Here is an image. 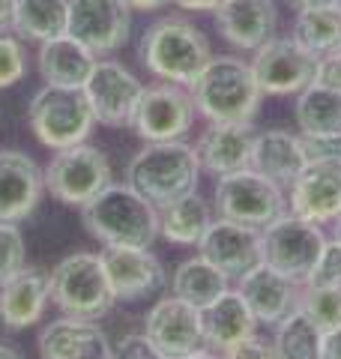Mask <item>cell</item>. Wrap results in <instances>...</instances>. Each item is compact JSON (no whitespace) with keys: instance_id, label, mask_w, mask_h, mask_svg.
<instances>
[{"instance_id":"1","label":"cell","mask_w":341,"mask_h":359,"mask_svg":"<svg viewBox=\"0 0 341 359\" xmlns=\"http://www.w3.org/2000/svg\"><path fill=\"white\" fill-rule=\"evenodd\" d=\"M213 48L203 30L183 15H165L141 33L138 60L159 81L192 87L210 63Z\"/></svg>"},{"instance_id":"2","label":"cell","mask_w":341,"mask_h":359,"mask_svg":"<svg viewBox=\"0 0 341 359\" xmlns=\"http://www.w3.org/2000/svg\"><path fill=\"white\" fill-rule=\"evenodd\" d=\"M189 90L195 111L207 123H252L264 99L252 63L234 54H213Z\"/></svg>"},{"instance_id":"3","label":"cell","mask_w":341,"mask_h":359,"mask_svg":"<svg viewBox=\"0 0 341 359\" xmlns=\"http://www.w3.org/2000/svg\"><path fill=\"white\" fill-rule=\"evenodd\" d=\"M81 224L102 245L150 249L159 240V210L129 183H111L81 207Z\"/></svg>"},{"instance_id":"4","label":"cell","mask_w":341,"mask_h":359,"mask_svg":"<svg viewBox=\"0 0 341 359\" xmlns=\"http://www.w3.org/2000/svg\"><path fill=\"white\" fill-rule=\"evenodd\" d=\"M201 162L186 141H150L126 165V183L156 210L198 192Z\"/></svg>"},{"instance_id":"5","label":"cell","mask_w":341,"mask_h":359,"mask_svg":"<svg viewBox=\"0 0 341 359\" xmlns=\"http://www.w3.org/2000/svg\"><path fill=\"white\" fill-rule=\"evenodd\" d=\"M27 123L42 147L57 153V150L75 147V144H84L96 126V117L87 102L84 87L45 84L30 99Z\"/></svg>"},{"instance_id":"6","label":"cell","mask_w":341,"mask_h":359,"mask_svg":"<svg viewBox=\"0 0 341 359\" xmlns=\"http://www.w3.org/2000/svg\"><path fill=\"white\" fill-rule=\"evenodd\" d=\"M51 302L69 318L99 320L114 309V297L102 255L96 252H75L66 255L48 273Z\"/></svg>"},{"instance_id":"7","label":"cell","mask_w":341,"mask_h":359,"mask_svg":"<svg viewBox=\"0 0 341 359\" xmlns=\"http://www.w3.org/2000/svg\"><path fill=\"white\" fill-rule=\"evenodd\" d=\"M260 245H264V264L302 287L321 261L326 237L321 224L284 212L260 231Z\"/></svg>"},{"instance_id":"8","label":"cell","mask_w":341,"mask_h":359,"mask_svg":"<svg viewBox=\"0 0 341 359\" xmlns=\"http://www.w3.org/2000/svg\"><path fill=\"white\" fill-rule=\"evenodd\" d=\"M215 210L222 219L248 224V228L264 231L269 222L288 212V195L279 183L258 174L255 168L225 174L215 180Z\"/></svg>"},{"instance_id":"9","label":"cell","mask_w":341,"mask_h":359,"mask_svg":"<svg viewBox=\"0 0 341 359\" xmlns=\"http://www.w3.org/2000/svg\"><path fill=\"white\" fill-rule=\"evenodd\" d=\"M42 174H45V189L51 192V198L78 210L87 201H93L105 186L114 183L108 156L87 141L66 150H57Z\"/></svg>"},{"instance_id":"10","label":"cell","mask_w":341,"mask_h":359,"mask_svg":"<svg viewBox=\"0 0 341 359\" xmlns=\"http://www.w3.org/2000/svg\"><path fill=\"white\" fill-rule=\"evenodd\" d=\"M252 72L264 96H297L317 78V63L293 36H272L252 51Z\"/></svg>"},{"instance_id":"11","label":"cell","mask_w":341,"mask_h":359,"mask_svg":"<svg viewBox=\"0 0 341 359\" xmlns=\"http://www.w3.org/2000/svg\"><path fill=\"white\" fill-rule=\"evenodd\" d=\"M195 123V99L189 87L159 81L144 87L141 102L135 108L132 132L144 144L150 141H183Z\"/></svg>"},{"instance_id":"12","label":"cell","mask_w":341,"mask_h":359,"mask_svg":"<svg viewBox=\"0 0 341 359\" xmlns=\"http://www.w3.org/2000/svg\"><path fill=\"white\" fill-rule=\"evenodd\" d=\"M87 102L93 108V117L102 126L111 129H129L135 108L141 102L144 84L138 75H132L126 66L117 60H96L84 84Z\"/></svg>"},{"instance_id":"13","label":"cell","mask_w":341,"mask_h":359,"mask_svg":"<svg viewBox=\"0 0 341 359\" xmlns=\"http://www.w3.org/2000/svg\"><path fill=\"white\" fill-rule=\"evenodd\" d=\"M66 33L84 42L96 57H105L129 42L132 6L126 0H69Z\"/></svg>"},{"instance_id":"14","label":"cell","mask_w":341,"mask_h":359,"mask_svg":"<svg viewBox=\"0 0 341 359\" xmlns=\"http://www.w3.org/2000/svg\"><path fill=\"white\" fill-rule=\"evenodd\" d=\"M144 335L150 339L168 359H180L203 347V320L201 309L180 297L156 299L144 318Z\"/></svg>"},{"instance_id":"15","label":"cell","mask_w":341,"mask_h":359,"mask_svg":"<svg viewBox=\"0 0 341 359\" xmlns=\"http://www.w3.org/2000/svg\"><path fill=\"white\" fill-rule=\"evenodd\" d=\"M201 257L225 273L227 278H240L252 266L264 261V245H260V231L231 219H213L207 233L195 245Z\"/></svg>"},{"instance_id":"16","label":"cell","mask_w":341,"mask_h":359,"mask_svg":"<svg viewBox=\"0 0 341 359\" xmlns=\"http://www.w3.org/2000/svg\"><path fill=\"white\" fill-rule=\"evenodd\" d=\"M102 264H105L108 282L117 302H138L156 297L168 285V273L159 264V257L150 249H135V245H105Z\"/></svg>"},{"instance_id":"17","label":"cell","mask_w":341,"mask_h":359,"mask_svg":"<svg viewBox=\"0 0 341 359\" xmlns=\"http://www.w3.org/2000/svg\"><path fill=\"white\" fill-rule=\"evenodd\" d=\"M288 212L314 224H333L341 216V162L305 165L288 189Z\"/></svg>"},{"instance_id":"18","label":"cell","mask_w":341,"mask_h":359,"mask_svg":"<svg viewBox=\"0 0 341 359\" xmlns=\"http://www.w3.org/2000/svg\"><path fill=\"white\" fill-rule=\"evenodd\" d=\"M213 18L219 36L236 51H258L279 30L276 0H225Z\"/></svg>"},{"instance_id":"19","label":"cell","mask_w":341,"mask_h":359,"mask_svg":"<svg viewBox=\"0 0 341 359\" xmlns=\"http://www.w3.org/2000/svg\"><path fill=\"white\" fill-rule=\"evenodd\" d=\"M45 192L42 168L21 150H0V222H25Z\"/></svg>"},{"instance_id":"20","label":"cell","mask_w":341,"mask_h":359,"mask_svg":"<svg viewBox=\"0 0 341 359\" xmlns=\"http://www.w3.org/2000/svg\"><path fill=\"white\" fill-rule=\"evenodd\" d=\"M258 129L252 123H210L195 144L201 171L210 177H225L243 168H252Z\"/></svg>"},{"instance_id":"21","label":"cell","mask_w":341,"mask_h":359,"mask_svg":"<svg viewBox=\"0 0 341 359\" xmlns=\"http://www.w3.org/2000/svg\"><path fill=\"white\" fill-rule=\"evenodd\" d=\"M36 344L42 359H111L114 353L105 330L96 320L69 314L42 327Z\"/></svg>"},{"instance_id":"22","label":"cell","mask_w":341,"mask_h":359,"mask_svg":"<svg viewBox=\"0 0 341 359\" xmlns=\"http://www.w3.org/2000/svg\"><path fill=\"white\" fill-rule=\"evenodd\" d=\"M51 302V282L48 273L39 266H25L0 285V323L6 330H27L39 323Z\"/></svg>"},{"instance_id":"23","label":"cell","mask_w":341,"mask_h":359,"mask_svg":"<svg viewBox=\"0 0 341 359\" xmlns=\"http://www.w3.org/2000/svg\"><path fill=\"white\" fill-rule=\"evenodd\" d=\"M236 290L246 299V306L252 309L255 320L267 323V327H276L300 302V285H293L290 278H284L264 261L248 269L246 276H240V287Z\"/></svg>"},{"instance_id":"24","label":"cell","mask_w":341,"mask_h":359,"mask_svg":"<svg viewBox=\"0 0 341 359\" xmlns=\"http://www.w3.org/2000/svg\"><path fill=\"white\" fill-rule=\"evenodd\" d=\"M201 320H203V347H210L215 353H225L227 347L252 339L258 332V320L252 309L246 306L240 290L231 287L215 302H210L207 309H201Z\"/></svg>"},{"instance_id":"25","label":"cell","mask_w":341,"mask_h":359,"mask_svg":"<svg viewBox=\"0 0 341 359\" xmlns=\"http://www.w3.org/2000/svg\"><path fill=\"white\" fill-rule=\"evenodd\" d=\"M96 60H99L96 54L84 42L69 36V33L39 42V54H36L42 81L54 87H84Z\"/></svg>"},{"instance_id":"26","label":"cell","mask_w":341,"mask_h":359,"mask_svg":"<svg viewBox=\"0 0 341 359\" xmlns=\"http://www.w3.org/2000/svg\"><path fill=\"white\" fill-rule=\"evenodd\" d=\"M252 168L258 174L269 177L281 189H290L293 180L302 174L305 153L300 144V135L284 132V129H267L258 132L255 150H252Z\"/></svg>"},{"instance_id":"27","label":"cell","mask_w":341,"mask_h":359,"mask_svg":"<svg viewBox=\"0 0 341 359\" xmlns=\"http://www.w3.org/2000/svg\"><path fill=\"white\" fill-rule=\"evenodd\" d=\"M290 36L305 51H312L314 57H326V54L338 51L341 48V0L300 9L293 15Z\"/></svg>"},{"instance_id":"28","label":"cell","mask_w":341,"mask_h":359,"mask_svg":"<svg viewBox=\"0 0 341 359\" xmlns=\"http://www.w3.org/2000/svg\"><path fill=\"white\" fill-rule=\"evenodd\" d=\"M213 222V210L198 192L159 210V237L170 245H198Z\"/></svg>"},{"instance_id":"29","label":"cell","mask_w":341,"mask_h":359,"mask_svg":"<svg viewBox=\"0 0 341 359\" xmlns=\"http://www.w3.org/2000/svg\"><path fill=\"white\" fill-rule=\"evenodd\" d=\"M69 27V0H15L13 33L27 42H48Z\"/></svg>"},{"instance_id":"30","label":"cell","mask_w":341,"mask_h":359,"mask_svg":"<svg viewBox=\"0 0 341 359\" xmlns=\"http://www.w3.org/2000/svg\"><path fill=\"white\" fill-rule=\"evenodd\" d=\"M227 282L231 278L219 273L207 257L195 255L174 269V276H170V294L192 302L195 309H207L210 302H215L227 290Z\"/></svg>"},{"instance_id":"31","label":"cell","mask_w":341,"mask_h":359,"mask_svg":"<svg viewBox=\"0 0 341 359\" xmlns=\"http://www.w3.org/2000/svg\"><path fill=\"white\" fill-rule=\"evenodd\" d=\"M300 135H341V93L323 84H309L293 105Z\"/></svg>"},{"instance_id":"32","label":"cell","mask_w":341,"mask_h":359,"mask_svg":"<svg viewBox=\"0 0 341 359\" xmlns=\"http://www.w3.org/2000/svg\"><path fill=\"white\" fill-rule=\"evenodd\" d=\"M272 344L279 351V359H321L323 330L297 306L288 318H281L276 323Z\"/></svg>"},{"instance_id":"33","label":"cell","mask_w":341,"mask_h":359,"mask_svg":"<svg viewBox=\"0 0 341 359\" xmlns=\"http://www.w3.org/2000/svg\"><path fill=\"white\" fill-rule=\"evenodd\" d=\"M297 306L309 314V318L326 330L341 327V287H317V285H302Z\"/></svg>"},{"instance_id":"34","label":"cell","mask_w":341,"mask_h":359,"mask_svg":"<svg viewBox=\"0 0 341 359\" xmlns=\"http://www.w3.org/2000/svg\"><path fill=\"white\" fill-rule=\"evenodd\" d=\"M27 75V51L25 39L13 30H0V90L15 87Z\"/></svg>"},{"instance_id":"35","label":"cell","mask_w":341,"mask_h":359,"mask_svg":"<svg viewBox=\"0 0 341 359\" xmlns=\"http://www.w3.org/2000/svg\"><path fill=\"white\" fill-rule=\"evenodd\" d=\"M27 266L25 233L15 222H0V285Z\"/></svg>"},{"instance_id":"36","label":"cell","mask_w":341,"mask_h":359,"mask_svg":"<svg viewBox=\"0 0 341 359\" xmlns=\"http://www.w3.org/2000/svg\"><path fill=\"white\" fill-rule=\"evenodd\" d=\"M305 285H317V287H341V240H326L321 261H317L312 278Z\"/></svg>"},{"instance_id":"37","label":"cell","mask_w":341,"mask_h":359,"mask_svg":"<svg viewBox=\"0 0 341 359\" xmlns=\"http://www.w3.org/2000/svg\"><path fill=\"white\" fill-rule=\"evenodd\" d=\"M305 165L341 162V135H300Z\"/></svg>"},{"instance_id":"38","label":"cell","mask_w":341,"mask_h":359,"mask_svg":"<svg viewBox=\"0 0 341 359\" xmlns=\"http://www.w3.org/2000/svg\"><path fill=\"white\" fill-rule=\"evenodd\" d=\"M111 359H168L144 332H129L114 344Z\"/></svg>"},{"instance_id":"39","label":"cell","mask_w":341,"mask_h":359,"mask_svg":"<svg viewBox=\"0 0 341 359\" xmlns=\"http://www.w3.org/2000/svg\"><path fill=\"white\" fill-rule=\"evenodd\" d=\"M219 356L222 359H279V351H276V344H272V341L258 339V332H255L252 339L227 347V351L219 353Z\"/></svg>"},{"instance_id":"40","label":"cell","mask_w":341,"mask_h":359,"mask_svg":"<svg viewBox=\"0 0 341 359\" xmlns=\"http://www.w3.org/2000/svg\"><path fill=\"white\" fill-rule=\"evenodd\" d=\"M314 81L323 84V87H333V90H338V93H341V48L333 51V54H326V57H321Z\"/></svg>"},{"instance_id":"41","label":"cell","mask_w":341,"mask_h":359,"mask_svg":"<svg viewBox=\"0 0 341 359\" xmlns=\"http://www.w3.org/2000/svg\"><path fill=\"white\" fill-rule=\"evenodd\" d=\"M321 359H341V327L326 330V332H323Z\"/></svg>"},{"instance_id":"42","label":"cell","mask_w":341,"mask_h":359,"mask_svg":"<svg viewBox=\"0 0 341 359\" xmlns=\"http://www.w3.org/2000/svg\"><path fill=\"white\" fill-rule=\"evenodd\" d=\"M170 4L186 9V13H215L225 0H170Z\"/></svg>"},{"instance_id":"43","label":"cell","mask_w":341,"mask_h":359,"mask_svg":"<svg viewBox=\"0 0 341 359\" xmlns=\"http://www.w3.org/2000/svg\"><path fill=\"white\" fill-rule=\"evenodd\" d=\"M132 6V13H156V9H165L170 0H126Z\"/></svg>"},{"instance_id":"44","label":"cell","mask_w":341,"mask_h":359,"mask_svg":"<svg viewBox=\"0 0 341 359\" xmlns=\"http://www.w3.org/2000/svg\"><path fill=\"white\" fill-rule=\"evenodd\" d=\"M15 0H0V30H13Z\"/></svg>"},{"instance_id":"45","label":"cell","mask_w":341,"mask_h":359,"mask_svg":"<svg viewBox=\"0 0 341 359\" xmlns=\"http://www.w3.org/2000/svg\"><path fill=\"white\" fill-rule=\"evenodd\" d=\"M293 13H300V9H309V6H321V4H335V0H284Z\"/></svg>"},{"instance_id":"46","label":"cell","mask_w":341,"mask_h":359,"mask_svg":"<svg viewBox=\"0 0 341 359\" xmlns=\"http://www.w3.org/2000/svg\"><path fill=\"white\" fill-rule=\"evenodd\" d=\"M180 359H222L215 351H210V347H201V351H195V353H186V356H180Z\"/></svg>"},{"instance_id":"47","label":"cell","mask_w":341,"mask_h":359,"mask_svg":"<svg viewBox=\"0 0 341 359\" xmlns=\"http://www.w3.org/2000/svg\"><path fill=\"white\" fill-rule=\"evenodd\" d=\"M0 359H21V353L15 351V347H9V344H0Z\"/></svg>"},{"instance_id":"48","label":"cell","mask_w":341,"mask_h":359,"mask_svg":"<svg viewBox=\"0 0 341 359\" xmlns=\"http://www.w3.org/2000/svg\"><path fill=\"white\" fill-rule=\"evenodd\" d=\"M333 231H335V240H341V216L333 222Z\"/></svg>"}]
</instances>
